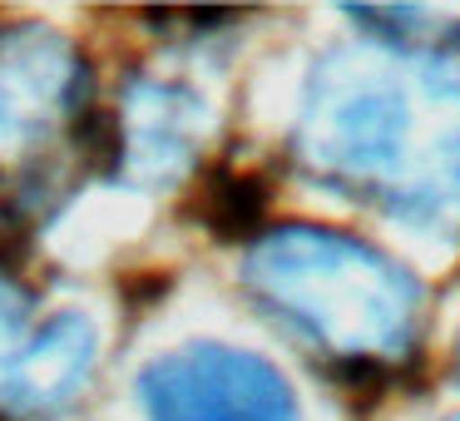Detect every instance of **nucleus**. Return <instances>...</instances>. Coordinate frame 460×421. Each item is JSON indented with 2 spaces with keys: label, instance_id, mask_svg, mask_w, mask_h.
<instances>
[{
  "label": "nucleus",
  "instance_id": "f257e3e1",
  "mask_svg": "<svg viewBox=\"0 0 460 421\" xmlns=\"http://www.w3.org/2000/svg\"><path fill=\"white\" fill-rule=\"evenodd\" d=\"M302 164L357 203L426 228H460V75L401 45L337 50L312 70Z\"/></svg>",
  "mask_w": 460,
  "mask_h": 421
},
{
  "label": "nucleus",
  "instance_id": "f03ea898",
  "mask_svg": "<svg viewBox=\"0 0 460 421\" xmlns=\"http://www.w3.org/2000/svg\"><path fill=\"white\" fill-rule=\"evenodd\" d=\"M252 302L347 377H391L420 352L426 292L376 243L317 223L258 233L243 263Z\"/></svg>",
  "mask_w": 460,
  "mask_h": 421
},
{
  "label": "nucleus",
  "instance_id": "7ed1b4c3",
  "mask_svg": "<svg viewBox=\"0 0 460 421\" xmlns=\"http://www.w3.org/2000/svg\"><path fill=\"white\" fill-rule=\"evenodd\" d=\"M149 421H307L272 362L223 342H189L139 372Z\"/></svg>",
  "mask_w": 460,
  "mask_h": 421
},
{
  "label": "nucleus",
  "instance_id": "20e7f679",
  "mask_svg": "<svg viewBox=\"0 0 460 421\" xmlns=\"http://www.w3.org/2000/svg\"><path fill=\"white\" fill-rule=\"evenodd\" d=\"M84 114V60L45 25L0 31V169H25Z\"/></svg>",
  "mask_w": 460,
  "mask_h": 421
},
{
  "label": "nucleus",
  "instance_id": "39448f33",
  "mask_svg": "<svg viewBox=\"0 0 460 421\" xmlns=\"http://www.w3.org/2000/svg\"><path fill=\"white\" fill-rule=\"evenodd\" d=\"M94 362H100V332H94V322L70 308L50 312L35 327L31 347H25V357L5 377V387H0V411H11V417L60 411L70 397H80Z\"/></svg>",
  "mask_w": 460,
  "mask_h": 421
},
{
  "label": "nucleus",
  "instance_id": "423d86ee",
  "mask_svg": "<svg viewBox=\"0 0 460 421\" xmlns=\"http://www.w3.org/2000/svg\"><path fill=\"white\" fill-rule=\"evenodd\" d=\"M203 130H208V104L189 85L144 80L124 94L119 149L149 179H169V174L189 169Z\"/></svg>",
  "mask_w": 460,
  "mask_h": 421
},
{
  "label": "nucleus",
  "instance_id": "0eeeda50",
  "mask_svg": "<svg viewBox=\"0 0 460 421\" xmlns=\"http://www.w3.org/2000/svg\"><path fill=\"white\" fill-rule=\"evenodd\" d=\"M35 327H40V318H31V298L11 278H0V387L15 372V362L25 357Z\"/></svg>",
  "mask_w": 460,
  "mask_h": 421
}]
</instances>
